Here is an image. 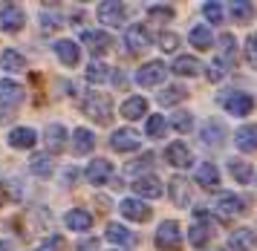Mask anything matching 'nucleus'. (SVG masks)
Instances as JSON below:
<instances>
[{
	"instance_id": "f257e3e1",
	"label": "nucleus",
	"mask_w": 257,
	"mask_h": 251,
	"mask_svg": "<svg viewBox=\"0 0 257 251\" xmlns=\"http://www.w3.org/2000/svg\"><path fill=\"white\" fill-rule=\"evenodd\" d=\"M21 101H24L21 84H15V81H9V78L0 81V118H9V115L21 107Z\"/></svg>"
},
{
	"instance_id": "f03ea898",
	"label": "nucleus",
	"mask_w": 257,
	"mask_h": 251,
	"mask_svg": "<svg viewBox=\"0 0 257 251\" xmlns=\"http://www.w3.org/2000/svg\"><path fill=\"white\" fill-rule=\"evenodd\" d=\"M156 245L162 251H176L182 245V228L176 225L174 219H165L159 231H156Z\"/></svg>"
},
{
	"instance_id": "7ed1b4c3",
	"label": "nucleus",
	"mask_w": 257,
	"mask_h": 251,
	"mask_svg": "<svg viewBox=\"0 0 257 251\" xmlns=\"http://www.w3.org/2000/svg\"><path fill=\"white\" fill-rule=\"evenodd\" d=\"M168 75V67L162 61H148L142 69H136V84L139 87H159Z\"/></svg>"
},
{
	"instance_id": "20e7f679",
	"label": "nucleus",
	"mask_w": 257,
	"mask_h": 251,
	"mask_svg": "<svg viewBox=\"0 0 257 251\" xmlns=\"http://www.w3.org/2000/svg\"><path fill=\"white\" fill-rule=\"evenodd\" d=\"M84 110H87V115H93V121L107 124L110 121V113H113V104H110V98H107L104 92H93L87 98V104H84Z\"/></svg>"
},
{
	"instance_id": "39448f33",
	"label": "nucleus",
	"mask_w": 257,
	"mask_h": 251,
	"mask_svg": "<svg viewBox=\"0 0 257 251\" xmlns=\"http://www.w3.org/2000/svg\"><path fill=\"white\" fill-rule=\"evenodd\" d=\"M220 104L228 110V115H248L251 107H254V98L248 92H228V95L220 98Z\"/></svg>"
},
{
	"instance_id": "423d86ee",
	"label": "nucleus",
	"mask_w": 257,
	"mask_h": 251,
	"mask_svg": "<svg viewBox=\"0 0 257 251\" xmlns=\"http://www.w3.org/2000/svg\"><path fill=\"white\" fill-rule=\"evenodd\" d=\"M24 9L15 3H3L0 6V29L3 32H21L24 29Z\"/></svg>"
},
{
	"instance_id": "0eeeda50",
	"label": "nucleus",
	"mask_w": 257,
	"mask_h": 251,
	"mask_svg": "<svg viewBox=\"0 0 257 251\" xmlns=\"http://www.w3.org/2000/svg\"><path fill=\"white\" fill-rule=\"evenodd\" d=\"M142 145V139L136 130H130V127H118L113 130V136H110V148L118 150V153H130V150H136Z\"/></svg>"
},
{
	"instance_id": "6e6552de",
	"label": "nucleus",
	"mask_w": 257,
	"mask_h": 251,
	"mask_svg": "<svg viewBox=\"0 0 257 251\" xmlns=\"http://www.w3.org/2000/svg\"><path fill=\"white\" fill-rule=\"evenodd\" d=\"M118 211H121V217L133 219V222H148L151 219V208L145 202H139V199H121Z\"/></svg>"
},
{
	"instance_id": "1a4fd4ad",
	"label": "nucleus",
	"mask_w": 257,
	"mask_h": 251,
	"mask_svg": "<svg viewBox=\"0 0 257 251\" xmlns=\"http://www.w3.org/2000/svg\"><path fill=\"white\" fill-rule=\"evenodd\" d=\"M98 21L107 23V26H118V23L124 21V6L118 0H104L98 6Z\"/></svg>"
},
{
	"instance_id": "9d476101",
	"label": "nucleus",
	"mask_w": 257,
	"mask_h": 251,
	"mask_svg": "<svg viewBox=\"0 0 257 251\" xmlns=\"http://www.w3.org/2000/svg\"><path fill=\"white\" fill-rule=\"evenodd\" d=\"M124 44H127L130 52H142V49L151 46V35H148V29L142 23H136V26H130L127 32H124Z\"/></svg>"
},
{
	"instance_id": "9b49d317",
	"label": "nucleus",
	"mask_w": 257,
	"mask_h": 251,
	"mask_svg": "<svg viewBox=\"0 0 257 251\" xmlns=\"http://www.w3.org/2000/svg\"><path fill=\"white\" fill-rule=\"evenodd\" d=\"M165 162H168V165H174V168H188V165L194 162V156H191L188 145L174 142V145H168V150H165Z\"/></svg>"
},
{
	"instance_id": "f8f14e48",
	"label": "nucleus",
	"mask_w": 257,
	"mask_h": 251,
	"mask_svg": "<svg viewBox=\"0 0 257 251\" xmlns=\"http://www.w3.org/2000/svg\"><path fill=\"white\" fill-rule=\"evenodd\" d=\"M222 12H225L234 23H248L251 18H254V6H251L248 0H231Z\"/></svg>"
},
{
	"instance_id": "ddd939ff",
	"label": "nucleus",
	"mask_w": 257,
	"mask_h": 251,
	"mask_svg": "<svg viewBox=\"0 0 257 251\" xmlns=\"http://www.w3.org/2000/svg\"><path fill=\"white\" fill-rule=\"evenodd\" d=\"M84 44H87V49L93 52V55H104L107 49H110V35L107 32H98V29H87L84 32Z\"/></svg>"
},
{
	"instance_id": "4468645a",
	"label": "nucleus",
	"mask_w": 257,
	"mask_h": 251,
	"mask_svg": "<svg viewBox=\"0 0 257 251\" xmlns=\"http://www.w3.org/2000/svg\"><path fill=\"white\" fill-rule=\"evenodd\" d=\"M133 191L139 196H148V199H156V196H162V182L156 179V176H136V182H133Z\"/></svg>"
},
{
	"instance_id": "2eb2a0df",
	"label": "nucleus",
	"mask_w": 257,
	"mask_h": 251,
	"mask_svg": "<svg viewBox=\"0 0 257 251\" xmlns=\"http://www.w3.org/2000/svg\"><path fill=\"white\" fill-rule=\"evenodd\" d=\"M110 176H113V162H107V159L90 162V168H87V179H90V185H104Z\"/></svg>"
},
{
	"instance_id": "dca6fc26",
	"label": "nucleus",
	"mask_w": 257,
	"mask_h": 251,
	"mask_svg": "<svg viewBox=\"0 0 257 251\" xmlns=\"http://www.w3.org/2000/svg\"><path fill=\"white\" fill-rule=\"evenodd\" d=\"M35 142H38V133L32 130V127H15L12 133H9V145L18 148V150L35 148Z\"/></svg>"
},
{
	"instance_id": "f3484780",
	"label": "nucleus",
	"mask_w": 257,
	"mask_h": 251,
	"mask_svg": "<svg viewBox=\"0 0 257 251\" xmlns=\"http://www.w3.org/2000/svg\"><path fill=\"white\" fill-rule=\"evenodd\" d=\"M217 211H220V217L231 219V217H240L245 208H243V199L234 194H222L220 199H217Z\"/></svg>"
},
{
	"instance_id": "a211bd4d",
	"label": "nucleus",
	"mask_w": 257,
	"mask_h": 251,
	"mask_svg": "<svg viewBox=\"0 0 257 251\" xmlns=\"http://www.w3.org/2000/svg\"><path fill=\"white\" fill-rule=\"evenodd\" d=\"M234 145L243 150V153H251L257 150V124H243L237 133H234Z\"/></svg>"
},
{
	"instance_id": "6ab92c4d",
	"label": "nucleus",
	"mask_w": 257,
	"mask_h": 251,
	"mask_svg": "<svg viewBox=\"0 0 257 251\" xmlns=\"http://www.w3.org/2000/svg\"><path fill=\"white\" fill-rule=\"evenodd\" d=\"M254 242H257V237H254L251 228H237V231H231V237H228V248L231 251H251Z\"/></svg>"
},
{
	"instance_id": "aec40b11",
	"label": "nucleus",
	"mask_w": 257,
	"mask_h": 251,
	"mask_svg": "<svg viewBox=\"0 0 257 251\" xmlns=\"http://www.w3.org/2000/svg\"><path fill=\"white\" fill-rule=\"evenodd\" d=\"M44 139H47L49 153H61V150L67 148V127H61V124H49L47 130H44Z\"/></svg>"
},
{
	"instance_id": "412c9836",
	"label": "nucleus",
	"mask_w": 257,
	"mask_h": 251,
	"mask_svg": "<svg viewBox=\"0 0 257 251\" xmlns=\"http://www.w3.org/2000/svg\"><path fill=\"white\" fill-rule=\"evenodd\" d=\"M95 148V136L87 130V127H78L75 133H72V153H78V156H87L90 150Z\"/></svg>"
},
{
	"instance_id": "4be33fe9",
	"label": "nucleus",
	"mask_w": 257,
	"mask_h": 251,
	"mask_svg": "<svg viewBox=\"0 0 257 251\" xmlns=\"http://www.w3.org/2000/svg\"><path fill=\"white\" fill-rule=\"evenodd\" d=\"M64 222H67V228L70 231H90L93 217H90V211H84V208H72L70 214L64 217Z\"/></svg>"
},
{
	"instance_id": "5701e85b",
	"label": "nucleus",
	"mask_w": 257,
	"mask_h": 251,
	"mask_svg": "<svg viewBox=\"0 0 257 251\" xmlns=\"http://www.w3.org/2000/svg\"><path fill=\"white\" fill-rule=\"evenodd\" d=\"M55 55H58L61 64L75 67V64H78V44H75V41H58V44H55Z\"/></svg>"
},
{
	"instance_id": "b1692460",
	"label": "nucleus",
	"mask_w": 257,
	"mask_h": 251,
	"mask_svg": "<svg viewBox=\"0 0 257 251\" xmlns=\"http://www.w3.org/2000/svg\"><path fill=\"white\" fill-rule=\"evenodd\" d=\"M202 69H205V67L199 64L197 58H191V55L176 58V64H174V72H176V75H185V78H194V75H199Z\"/></svg>"
},
{
	"instance_id": "393cba45",
	"label": "nucleus",
	"mask_w": 257,
	"mask_h": 251,
	"mask_svg": "<svg viewBox=\"0 0 257 251\" xmlns=\"http://www.w3.org/2000/svg\"><path fill=\"white\" fill-rule=\"evenodd\" d=\"M145 113H148V101H145L142 95H133V98H127V101L121 104V115H124V118H130V121L142 118Z\"/></svg>"
},
{
	"instance_id": "a878e982",
	"label": "nucleus",
	"mask_w": 257,
	"mask_h": 251,
	"mask_svg": "<svg viewBox=\"0 0 257 251\" xmlns=\"http://www.w3.org/2000/svg\"><path fill=\"white\" fill-rule=\"evenodd\" d=\"M171 199H174L179 208L191 205V188H188V182L182 176H174V179H171Z\"/></svg>"
},
{
	"instance_id": "bb28decb",
	"label": "nucleus",
	"mask_w": 257,
	"mask_h": 251,
	"mask_svg": "<svg viewBox=\"0 0 257 251\" xmlns=\"http://www.w3.org/2000/svg\"><path fill=\"white\" fill-rule=\"evenodd\" d=\"M197 182L205 188V191H214L217 185H220V176H217V168L211 165V162H205V165H199L197 168Z\"/></svg>"
},
{
	"instance_id": "cd10ccee",
	"label": "nucleus",
	"mask_w": 257,
	"mask_h": 251,
	"mask_svg": "<svg viewBox=\"0 0 257 251\" xmlns=\"http://www.w3.org/2000/svg\"><path fill=\"white\" fill-rule=\"evenodd\" d=\"M228 171H231V176L237 179L240 185H248L251 182V162H243V159H228Z\"/></svg>"
},
{
	"instance_id": "c85d7f7f",
	"label": "nucleus",
	"mask_w": 257,
	"mask_h": 251,
	"mask_svg": "<svg viewBox=\"0 0 257 251\" xmlns=\"http://www.w3.org/2000/svg\"><path fill=\"white\" fill-rule=\"evenodd\" d=\"M0 67L6 69V72H21L26 67V58L21 52H15V49H3V55H0Z\"/></svg>"
},
{
	"instance_id": "c756f323",
	"label": "nucleus",
	"mask_w": 257,
	"mask_h": 251,
	"mask_svg": "<svg viewBox=\"0 0 257 251\" xmlns=\"http://www.w3.org/2000/svg\"><path fill=\"white\" fill-rule=\"evenodd\" d=\"M104 237L110 242H116V245H130V242H133V234H130L124 225H118V222H110V225H107Z\"/></svg>"
},
{
	"instance_id": "7c9ffc66",
	"label": "nucleus",
	"mask_w": 257,
	"mask_h": 251,
	"mask_svg": "<svg viewBox=\"0 0 257 251\" xmlns=\"http://www.w3.org/2000/svg\"><path fill=\"white\" fill-rule=\"evenodd\" d=\"M188 41L197 46V49H211V46H214V35H211V29H205V26H194L191 35H188Z\"/></svg>"
},
{
	"instance_id": "2f4dec72",
	"label": "nucleus",
	"mask_w": 257,
	"mask_h": 251,
	"mask_svg": "<svg viewBox=\"0 0 257 251\" xmlns=\"http://www.w3.org/2000/svg\"><path fill=\"white\" fill-rule=\"evenodd\" d=\"M113 78V72H110V67H104V64H87V81H93V84H107V81Z\"/></svg>"
},
{
	"instance_id": "473e14b6",
	"label": "nucleus",
	"mask_w": 257,
	"mask_h": 251,
	"mask_svg": "<svg viewBox=\"0 0 257 251\" xmlns=\"http://www.w3.org/2000/svg\"><path fill=\"white\" fill-rule=\"evenodd\" d=\"M29 168H32L35 176H49V173H52V162H49V156H44V153H35L32 162H29Z\"/></svg>"
},
{
	"instance_id": "72a5a7b5",
	"label": "nucleus",
	"mask_w": 257,
	"mask_h": 251,
	"mask_svg": "<svg viewBox=\"0 0 257 251\" xmlns=\"http://www.w3.org/2000/svg\"><path fill=\"white\" fill-rule=\"evenodd\" d=\"M220 139H222V127L217 124V121H208V124L202 127V145L208 142L211 148H217V145H220Z\"/></svg>"
},
{
	"instance_id": "f704fd0d",
	"label": "nucleus",
	"mask_w": 257,
	"mask_h": 251,
	"mask_svg": "<svg viewBox=\"0 0 257 251\" xmlns=\"http://www.w3.org/2000/svg\"><path fill=\"white\" fill-rule=\"evenodd\" d=\"M185 95H188V90H185V87H168L165 92H159V104H162V107H168V104L182 101Z\"/></svg>"
},
{
	"instance_id": "c9c22d12",
	"label": "nucleus",
	"mask_w": 257,
	"mask_h": 251,
	"mask_svg": "<svg viewBox=\"0 0 257 251\" xmlns=\"http://www.w3.org/2000/svg\"><path fill=\"white\" fill-rule=\"evenodd\" d=\"M188 240H191V245H197V248H202L205 242L211 240V231L208 228H202V225H191V231H188Z\"/></svg>"
},
{
	"instance_id": "e433bc0d",
	"label": "nucleus",
	"mask_w": 257,
	"mask_h": 251,
	"mask_svg": "<svg viewBox=\"0 0 257 251\" xmlns=\"http://www.w3.org/2000/svg\"><path fill=\"white\" fill-rule=\"evenodd\" d=\"M165 130H168V121H165V115H151L148 118V133H151L153 139H162Z\"/></svg>"
},
{
	"instance_id": "4c0bfd02",
	"label": "nucleus",
	"mask_w": 257,
	"mask_h": 251,
	"mask_svg": "<svg viewBox=\"0 0 257 251\" xmlns=\"http://www.w3.org/2000/svg\"><path fill=\"white\" fill-rule=\"evenodd\" d=\"M171 124H174L176 130H179V133H188V130L194 127V113L182 110V113H176V115H174V121H171Z\"/></svg>"
},
{
	"instance_id": "58836bf2",
	"label": "nucleus",
	"mask_w": 257,
	"mask_h": 251,
	"mask_svg": "<svg viewBox=\"0 0 257 251\" xmlns=\"http://www.w3.org/2000/svg\"><path fill=\"white\" fill-rule=\"evenodd\" d=\"M148 15H151V21H162V23H168V21H174V9L171 6H151L148 9Z\"/></svg>"
},
{
	"instance_id": "ea45409f",
	"label": "nucleus",
	"mask_w": 257,
	"mask_h": 251,
	"mask_svg": "<svg viewBox=\"0 0 257 251\" xmlns=\"http://www.w3.org/2000/svg\"><path fill=\"white\" fill-rule=\"evenodd\" d=\"M202 15L208 18V23H222V15H225V12H222L220 3H205V6H202Z\"/></svg>"
},
{
	"instance_id": "a19ab883",
	"label": "nucleus",
	"mask_w": 257,
	"mask_h": 251,
	"mask_svg": "<svg viewBox=\"0 0 257 251\" xmlns=\"http://www.w3.org/2000/svg\"><path fill=\"white\" fill-rule=\"evenodd\" d=\"M159 46H162V52H176V46H179V38L174 32H159Z\"/></svg>"
},
{
	"instance_id": "79ce46f5",
	"label": "nucleus",
	"mask_w": 257,
	"mask_h": 251,
	"mask_svg": "<svg viewBox=\"0 0 257 251\" xmlns=\"http://www.w3.org/2000/svg\"><path fill=\"white\" fill-rule=\"evenodd\" d=\"M222 61H228V64H234V35H222Z\"/></svg>"
},
{
	"instance_id": "37998d69",
	"label": "nucleus",
	"mask_w": 257,
	"mask_h": 251,
	"mask_svg": "<svg viewBox=\"0 0 257 251\" xmlns=\"http://www.w3.org/2000/svg\"><path fill=\"white\" fill-rule=\"evenodd\" d=\"M245 61L257 69V35H248V41H245Z\"/></svg>"
},
{
	"instance_id": "c03bdc74",
	"label": "nucleus",
	"mask_w": 257,
	"mask_h": 251,
	"mask_svg": "<svg viewBox=\"0 0 257 251\" xmlns=\"http://www.w3.org/2000/svg\"><path fill=\"white\" fill-rule=\"evenodd\" d=\"M208 78H211V81H220V78H222L220 61H214V64H211V67H208Z\"/></svg>"
},
{
	"instance_id": "a18cd8bd",
	"label": "nucleus",
	"mask_w": 257,
	"mask_h": 251,
	"mask_svg": "<svg viewBox=\"0 0 257 251\" xmlns=\"http://www.w3.org/2000/svg\"><path fill=\"white\" fill-rule=\"evenodd\" d=\"M95 248H98V242L95 240H84L81 242V251H95Z\"/></svg>"
},
{
	"instance_id": "49530a36",
	"label": "nucleus",
	"mask_w": 257,
	"mask_h": 251,
	"mask_svg": "<svg viewBox=\"0 0 257 251\" xmlns=\"http://www.w3.org/2000/svg\"><path fill=\"white\" fill-rule=\"evenodd\" d=\"M0 251H9V245H6L3 240H0Z\"/></svg>"
}]
</instances>
